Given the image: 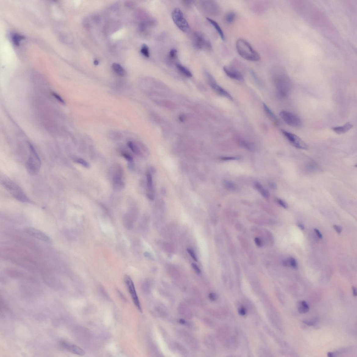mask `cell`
<instances>
[{
    "label": "cell",
    "mask_w": 357,
    "mask_h": 357,
    "mask_svg": "<svg viewBox=\"0 0 357 357\" xmlns=\"http://www.w3.org/2000/svg\"><path fill=\"white\" fill-rule=\"evenodd\" d=\"M208 83L211 87L218 94L228 99L232 100L233 98L231 95L225 89L219 86L210 73L206 72V73Z\"/></svg>",
    "instance_id": "7c38bea8"
},
{
    "label": "cell",
    "mask_w": 357,
    "mask_h": 357,
    "mask_svg": "<svg viewBox=\"0 0 357 357\" xmlns=\"http://www.w3.org/2000/svg\"><path fill=\"white\" fill-rule=\"evenodd\" d=\"M238 312L240 315L243 316L246 315L247 311H246V309L245 307H242L239 309Z\"/></svg>",
    "instance_id": "f35d334b"
},
{
    "label": "cell",
    "mask_w": 357,
    "mask_h": 357,
    "mask_svg": "<svg viewBox=\"0 0 357 357\" xmlns=\"http://www.w3.org/2000/svg\"><path fill=\"white\" fill-rule=\"evenodd\" d=\"M277 202L280 206L286 209L287 208V204L285 201L282 200L281 199H278Z\"/></svg>",
    "instance_id": "ab89813d"
},
{
    "label": "cell",
    "mask_w": 357,
    "mask_h": 357,
    "mask_svg": "<svg viewBox=\"0 0 357 357\" xmlns=\"http://www.w3.org/2000/svg\"><path fill=\"white\" fill-rule=\"evenodd\" d=\"M318 319L317 318H316L314 319L313 320H304L303 321V322L304 323L308 325V326H315V325H316V323H317V322H318Z\"/></svg>",
    "instance_id": "836d02e7"
},
{
    "label": "cell",
    "mask_w": 357,
    "mask_h": 357,
    "mask_svg": "<svg viewBox=\"0 0 357 357\" xmlns=\"http://www.w3.org/2000/svg\"><path fill=\"white\" fill-rule=\"evenodd\" d=\"M137 216L136 212L134 209H132L125 214L123 218V223L126 228L130 230L133 228Z\"/></svg>",
    "instance_id": "5bb4252c"
},
{
    "label": "cell",
    "mask_w": 357,
    "mask_h": 357,
    "mask_svg": "<svg viewBox=\"0 0 357 357\" xmlns=\"http://www.w3.org/2000/svg\"><path fill=\"white\" fill-rule=\"evenodd\" d=\"M177 55V51L176 49H172L169 53V56L172 59L175 58Z\"/></svg>",
    "instance_id": "8d00e7d4"
},
{
    "label": "cell",
    "mask_w": 357,
    "mask_h": 357,
    "mask_svg": "<svg viewBox=\"0 0 357 357\" xmlns=\"http://www.w3.org/2000/svg\"><path fill=\"white\" fill-rule=\"evenodd\" d=\"M276 71L273 76L275 87L280 95L286 97L291 89V81L289 76L281 69L278 68Z\"/></svg>",
    "instance_id": "6da1fadb"
},
{
    "label": "cell",
    "mask_w": 357,
    "mask_h": 357,
    "mask_svg": "<svg viewBox=\"0 0 357 357\" xmlns=\"http://www.w3.org/2000/svg\"><path fill=\"white\" fill-rule=\"evenodd\" d=\"M209 299H210L212 301H215L217 299V296L214 293H210L209 294Z\"/></svg>",
    "instance_id": "7bdbcfd3"
},
{
    "label": "cell",
    "mask_w": 357,
    "mask_h": 357,
    "mask_svg": "<svg viewBox=\"0 0 357 357\" xmlns=\"http://www.w3.org/2000/svg\"><path fill=\"white\" fill-rule=\"evenodd\" d=\"M282 132L290 143L295 147L303 150L308 149L306 144L297 135L284 130H282Z\"/></svg>",
    "instance_id": "30bf717a"
},
{
    "label": "cell",
    "mask_w": 357,
    "mask_h": 357,
    "mask_svg": "<svg viewBox=\"0 0 357 357\" xmlns=\"http://www.w3.org/2000/svg\"><path fill=\"white\" fill-rule=\"evenodd\" d=\"M24 38V36L17 34H14L12 36V41L16 46H18L20 42Z\"/></svg>",
    "instance_id": "1f68e13d"
},
{
    "label": "cell",
    "mask_w": 357,
    "mask_h": 357,
    "mask_svg": "<svg viewBox=\"0 0 357 357\" xmlns=\"http://www.w3.org/2000/svg\"><path fill=\"white\" fill-rule=\"evenodd\" d=\"M308 167L309 170L311 171L315 170H316L318 168L317 165L313 163L310 164L309 165Z\"/></svg>",
    "instance_id": "b9f144b4"
},
{
    "label": "cell",
    "mask_w": 357,
    "mask_h": 357,
    "mask_svg": "<svg viewBox=\"0 0 357 357\" xmlns=\"http://www.w3.org/2000/svg\"><path fill=\"white\" fill-rule=\"evenodd\" d=\"M134 162H128L127 166L128 168L130 171L133 170L134 169Z\"/></svg>",
    "instance_id": "ee69618b"
},
{
    "label": "cell",
    "mask_w": 357,
    "mask_h": 357,
    "mask_svg": "<svg viewBox=\"0 0 357 357\" xmlns=\"http://www.w3.org/2000/svg\"><path fill=\"white\" fill-rule=\"evenodd\" d=\"M352 290H353V296L354 297H356V296H357L356 288L355 287H353L352 288Z\"/></svg>",
    "instance_id": "c3c4849f"
},
{
    "label": "cell",
    "mask_w": 357,
    "mask_h": 357,
    "mask_svg": "<svg viewBox=\"0 0 357 357\" xmlns=\"http://www.w3.org/2000/svg\"><path fill=\"white\" fill-rule=\"evenodd\" d=\"M53 95L54 96V97L56 98V99H57V100L61 102V103H64V100L62 99V98H61L60 96L56 94V93H53Z\"/></svg>",
    "instance_id": "bcb514c9"
},
{
    "label": "cell",
    "mask_w": 357,
    "mask_h": 357,
    "mask_svg": "<svg viewBox=\"0 0 357 357\" xmlns=\"http://www.w3.org/2000/svg\"><path fill=\"white\" fill-rule=\"evenodd\" d=\"M282 118L287 124L290 126L299 127L301 125V121L296 115L289 112L282 111L280 113Z\"/></svg>",
    "instance_id": "9c48e42d"
},
{
    "label": "cell",
    "mask_w": 357,
    "mask_h": 357,
    "mask_svg": "<svg viewBox=\"0 0 357 357\" xmlns=\"http://www.w3.org/2000/svg\"><path fill=\"white\" fill-rule=\"evenodd\" d=\"M179 322H180V323L182 324H185L186 323V322L185 321H184V320L183 319H181L180 320H179Z\"/></svg>",
    "instance_id": "816d5d0a"
},
{
    "label": "cell",
    "mask_w": 357,
    "mask_h": 357,
    "mask_svg": "<svg viewBox=\"0 0 357 357\" xmlns=\"http://www.w3.org/2000/svg\"><path fill=\"white\" fill-rule=\"evenodd\" d=\"M122 156L127 160L128 162H134L133 157L129 154L126 153V152H122Z\"/></svg>",
    "instance_id": "e575fe53"
},
{
    "label": "cell",
    "mask_w": 357,
    "mask_h": 357,
    "mask_svg": "<svg viewBox=\"0 0 357 357\" xmlns=\"http://www.w3.org/2000/svg\"><path fill=\"white\" fill-rule=\"evenodd\" d=\"M353 127L350 122H348L342 126H337L332 128V130L336 133L341 134L345 133L351 129Z\"/></svg>",
    "instance_id": "ac0fdd59"
},
{
    "label": "cell",
    "mask_w": 357,
    "mask_h": 357,
    "mask_svg": "<svg viewBox=\"0 0 357 357\" xmlns=\"http://www.w3.org/2000/svg\"><path fill=\"white\" fill-rule=\"evenodd\" d=\"M26 232L34 238L47 243H52V241L49 236L42 231L35 228L28 227L25 228Z\"/></svg>",
    "instance_id": "4fadbf2b"
},
{
    "label": "cell",
    "mask_w": 357,
    "mask_h": 357,
    "mask_svg": "<svg viewBox=\"0 0 357 357\" xmlns=\"http://www.w3.org/2000/svg\"><path fill=\"white\" fill-rule=\"evenodd\" d=\"M0 177L2 185L14 198L23 202H28L27 196L20 187L4 175L1 174Z\"/></svg>",
    "instance_id": "3957f363"
},
{
    "label": "cell",
    "mask_w": 357,
    "mask_h": 357,
    "mask_svg": "<svg viewBox=\"0 0 357 357\" xmlns=\"http://www.w3.org/2000/svg\"><path fill=\"white\" fill-rule=\"evenodd\" d=\"M263 105L264 111L268 115V116L269 117L270 119H271L274 122L278 123V119L276 116L274 114V113L270 109V108L264 103H263Z\"/></svg>",
    "instance_id": "d4e9b609"
},
{
    "label": "cell",
    "mask_w": 357,
    "mask_h": 357,
    "mask_svg": "<svg viewBox=\"0 0 357 357\" xmlns=\"http://www.w3.org/2000/svg\"><path fill=\"white\" fill-rule=\"evenodd\" d=\"M223 70L226 75L232 79L240 81L243 80V77L242 74L236 68L224 66Z\"/></svg>",
    "instance_id": "9a60e30c"
},
{
    "label": "cell",
    "mask_w": 357,
    "mask_h": 357,
    "mask_svg": "<svg viewBox=\"0 0 357 357\" xmlns=\"http://www.w3.org/2000/svg\"><path fill=\"white\" fill-rule=\"evenodd\" d=\"M205 3L206 9L209 14L217 16L220 13V7L217 2L213 1H207Z\"/></svg>",
    "instance_id": "e0dca14e"
},
{
    "label": "cell",
    "mask_w": 357,
    "mask_h": 357,
    "mask_svg": "<svg viewBox=\"0 0 357 357\" xmlns=\"http://www.w3.org/2000/svg\"><path fill=\"white\" fill-rule=\"evenodd\" d=\"M236 18V14L234 12L231 11L228 12L226 15L225 18V21L226 23L230 24L235 21Z\"/></svg>",
    "instance_id": "f1b7e54d"
},
{
    "label": "cell",
    "mask_w": 357,
    "mask_h": 357,
    "mask_svg": "<svg viewBox=\"0 0 357 357\" xmlns=\"http://www.w3.org/2000/svg\"><path fill=\"white\" fill-rule=\"evenodd\" d=\"M283 265L286 267H290L294 269L298 268L297 263L295 258L290 257L283 262Z\"/></svg>",
    "instance_id": "484cf974"
},
{
    "label": "cell",
    "mask_w": 357,
    "mask_h": 357,
    "mask_svg": "<svg viewBox=\"0 0 357 357\" xmlns=\"http://www.w3.org/2000/svg\"><path fill=\"white\" fill-rule=\"evenodd\" d=\"M231 329L224 327L219 332V336L224 345L228 348H233L237 345V341L234 333L232 334Z\"/></svg>",
    "instance_id": "5b68a950"
},
{
    "label": "cell",
    "mask_w": 357,
    "mask_h": 357,
    "mask_svg": "<svg viewBox=\"0 0 357 357\" xmlns=\"http://www.w3.org/2000/svg\"><path fill=\"white\" fill-rule=\"evenodd\" d=\"M327 356L329 357H333L334 356V353L330 352L327 353Z\"/></svg>",
    "instance_id": "f907efd6"
},
{
    "label": "cell",
    "mask_w": 357,
    "mask_h": 357,
    "mask_svg": "<svg viewBox=\"0 0 357 357\" xmlns=\"http://www.w3.org/2000/svg\"><path fill=\"white\" fill-rule=\"evenodd\" d=\"M255 187L256 188L262 196L265 198H268V196H269V194H268L267 191L263 188L261 184L259 183H256L255 184Z\"/></svg>",
    "instance_id": "83f0119b"
},
{
    "label": "cell",
    "mask_w": 357,
    "mask_h": 357,
    "mask_svg": "<svg viewBox=\"0 0 357 357\" xmlns=\"http://www.w3.org/2000/svg\"><path fill=\"white\" fill-rule=\"evenodd\" d=\"M191 265L192 267L193 268V269L194 270H195V271L196 272V273H197V274H200L201 272V270L200 269H199V268L197 265L195 264V263H193Z\"/></svg>",
    "instance_id": "60d3db41"
},
{
    "label": "cell",
    "mask_w": 357,
    "mask_h": 357,
    "mask_svg": "<svg viewBox=\"0 0 357 357\" xmlns=\"http://www.w3.org/2000/svg\"><path fill=\"white\" fill-rule=\"evenodd\" d=\"M147 188L148 190L147 195L149 199L151 200H153L154 199V189L152 176L151 174L149 173L147 174Z\"/></svg>",
    "instance_id": "d6986e66"
},
{
    "label": "cell",
    "mask_w": 357,
    "mask_h": 357,
    "mask_svg": "<svg viewBox=\"0 0 357 357\" xmlns=\"http://www.w3.org/2000/svg\"><path fill=\"white\" fill-rule=\"evenodd\" d=\"M187 251H188L189 254L190 255L191 257H192V258L195 261H197V258L195 253L194 252V251L190 248H188V250H187Z\"/></svg>",
    "instance_id": "74e56055"
},
{
    "label": "cell",
    "mask_w": 357,
    "mask_h": 357,
    "mask_svg": "<svg viewBox=\"0 0 357 357\" xmlns=\"http://www.w3.org/2000/svg\"><path fill=\"white\" fill-rule=\"evenodd\" d=\"M256 244L259 247H262L264 245V241L261 238H256L255 239Z\"/></svg>",
    "instance_id": "d590c367"
},
{
    "label": "cell",
    "mask_w": 357,
    "mask_h": 357,
    "mask_svg": "<svg viewBox=\"0 0 357 357\" xmlns=\"http://www.w3.org/2000/svg\"><path fill=\"white\" fill-rule=\"evenodd\" d=\"M236 46L238 54L244 59L252 61H257L260 60V57L259 54L245 39H238Z\"/></svg>",
    "instance_id": "7a4b0ae2"
},
{
    "label": "cell",
    "mask_w": 357,
    "mask_h": 357,
    "mask_svg": "<svg viewBox=\"0 0 357 357\" xmlns=\"http://www.w3.org/2000/svg\"><path fill=\"white\" fill-rule=\"evenodd\" d=\"M123 175L124 171L122 167L119 165H116L113 169L112 180L114 188L117 191H121L124 188Z\"/></svg>",
    "instance_id": "52a82bcc"
},
{
    "label": "cell",
    "mask_w": 357,
    "mask_h": 357,
    "mask_svg": "<svg viewBox=\"0 0 357 357\" xmlns=\"http://www.w3.org/2000/svg\"><path fill=\"white\" fill-rule=\"evenodd\" d=\"M60 344L63 348L76 355L82 356L85 354L83 349L75 344H70L64 341H61Z\"/></svg>",
    "instance_id": "2e32d148"
},
{
    "label": "cell",
    "mask_w": 357,
    "mask_h": 357,
    "mask_svg": "<svg viewBox=\"0 0 357 357\" xmlns=\"http://www.w3.org/2000/svg\"><path fill=\"white\" fill-rule=\"evenodd\" d=\"M172 17L174 24L181 31L184 32H187L189 31V26L188 22L180 9L178 8L174 9L172 12Z\"/></svg>",
    "instance_id": "8992f818"
},
{
    "label": "cell",
    "mask_w": 357,
    "mask_h": 357,
    "mask_svg": "<svg viewBox=\"0 0 357 357\" xmlns=\"http://www.w3.org/2000/svg\"><path fill=\"white\" fill-rule=\"evenodd\" d=\"M179 311L181 315L189 319L191 316V312L188 307L184 304H181L179 307Z\"/></svg>",
    "instance_id": "cb8c5ba5"
},
{
    "label": "cell",
    "mask_w": 357,
    "mask_h": 357,
    "mask_svg": "<svg viewBox=\"0 0 357 357\" xmlns=\"http://www.w3.org/2000/svg\"><path fill=\"white\" fill-rule=\"evenodd\" d=\"M298 226L300 228H301V230H304V226L302 224H298Z\"/></svg>",
    "instance_id": "681fc988"
},
{
    "label": "cell",
    "mask_w": 357,
    "mask_h": 357,
    "mask_svg": "<svg viewBox=\"0 0 357 357\" xmlns=\"http://www.w3.org/2000/svg\"><path fill=\"white\" fill-rule=\"evenodd\" d=\"M141 52V53L144 56L148 58L150 56L149 49L148 47L146 44H144L142 47Z\"/></svg>",
    "instance_id": "d6a6232c"
},
{
    "label": "cell",
    "mask_w": 357,
    "mask_h": 357,
    "mask_svg": "<svg viewBox=\"0 0 357 357\" xmlns=\"http://www.w3.org/2000/svg\"><path fill=\"white\" fill-rule=\"evenodd\" d=\"M128 146L135 154L137 155H139L140 154V150L139 147L134 143L132 141H129L128 143Z\"/></svg>",
    "instance_id": "4dcf8cb0"
},
{
    "label": "cell",
    "mask_w": 357,
    "mask_h": 357,
    "mask_svg": "<svg viewBox=\"0 0 357 357\" xmlns=\"http://www.w3.org/2000/svg\"><path fill=\"white\" fill-rule=\"evenodd\" d=\"M194 39V45L196 48L210 50L212 48L210 41L201 33H195Z\"/></svg>",
    "instance_id": "8fae6325"
},
{
    "label": "cell",
    "mask_w": 357,
    "mask_h": 357,
    "mask_svg": "<svg viewBox=\"0 0 357 357\" xmlns=\"http://www.w3.org/2000/svg\"><path fill=\"white\" fill-rule=\"evenodd\" d=\"M113 70L117 74L121 77H124L126 75V72L121 66L117 63L113 64Z\"/></svg>",
    "instance_id": "603a6c76"
},
{
    "label": "cell",
    "mask_w": 357,
    "mask_h": 357,
    "mask_svg": "<svg viewBox=\"0 0 357 357\" xmlns=\"http://www.w3.org/2000/svg\"><path fill=\"white\" fill-rule=\"evenodd\" d=\"M184 333L183 336L184 341L186 342V343L188 344L189 346H191L193 347V348L194 349L196 347V343L195 339L190 335V334L185 333V332H184Z\"/></svg>",
    "instance_id": "7402d4cb"
},
{
    "label": "cell",
    "mask_w": 357,
    "mask_h": 357,
    "mask_svg": "<svg viewBox=\"0 0 357 357\" xmlns=\"http://www.w3.org/2000/svg\"><path fill=\"white\" fill-rule=\"evenodd\" d=\"M333 228L337 233L340 234L341 233L342 230V228L341 226L338 225H334L333 226Z\"/></svg>",
    "instance_id": "f6af8a7d"
},
{
    "label": "cell",
    "mask_w": 357,
    "mask_h": 357,
    "mask_svg": "<svg viewBox=\"0 0 357 357\" xmlns=\"http://www.w3.org/2000/svg\"><path fill=\"white\" fill-rule=\"evenodd\" d=\"M72 159L74 161L81 165L86 168H88L90 167L89 164L85 159L76 157H72Z\"/></svg>",
    "instance_id": "f546056e"
},
{
    "label": "cell",
    "mask_w": 357,
    "mask_h": 357,
    "mask_svg": "<svg viewBox=\"0 0 357 357\" xmlns=\"http://www.w3.org/2000/svg\"><path fill=\"white\" fill-rule=\"evenodd\" d=\"M176 66L177 69L186 77H192V75L190 71L183 65L177 63Z\"/></svg>",
    "instance_id": "4316f807"
},
{
    "label": "cell",
    "mask_w": 357,
    "mask_h": 357,
    "mask_svg": "<svg viewBox=\"0 0 357 357\" xmlns=\"http://www.w3.org/2000/svg\"><path fill=\"white\" fill-rule=\"evenodd\" d=\"M206 20L211 24L212 26L214 28L216 29V30L217 31L221 38L223 40H225L224 34L222 29L221 28L220 26L219 25V24L216 21L213 20V19L210 18H207Z\"/></svg>",
    "instance_id": "ffe728a7"
},
{
    "label": "cell",
    "mask_w": 357,
    "mask_h": 357,
    "mask_svg": "<svg viewBox=\"0 0 357 357\" xmlns=\"http://www.w3.org/2000/svg\"><path fill=\"white\" fill-rule=\"evenodd\" d=\"M94 63L95 64V65H98V61H97V60H95L94 62Z\"/></svg>",
    "instance_id": "f5cc1de1"
},
{
    "label": "cell",
    "mask_w": 357,
    "mask_h": 357,
    "mask_svg": "<svg viewBox=\"0 0 357 357\" xmlns=\"http://www.w3.org/2000/svg\"><path fill=\"white\" fill-rule=\"evenodd\" d=\"M29 146L30 155L26 163V168L28 173L31 175H35L40 171L41 161L40 157L32 145L29 144Z\"/></svg>",
    "instance_id": "277c9868"
},
{
    "label": "cell",
    "mask_w": 357,
    "mask_h": 357,
    "mask_svg": "<svg viewBox=\"0 0 357 357\" xmlns=\"http://www.w3.org/2000/svg\"><path fill=\"white\" fill-rule=\"evenodd\" d=\"M298 311L301 314H304L307 313L309 311V307L306 301H299L297 304Z\"/></svg>",
    "instance_id": "44dd1931"
},
{
    "label": "cell",
    "mask_w": 357,
    "mask_h": 357,
    "mask_svg": "<svg viewBox=\"0 0 357 357\" xmlns=\"http://www.w3.org/2000/svg\"><path fill=\"white\" fill-rule=\"evenodd\" d=\"M314 231H315V232H316V234L318 237L320 239L322 238V235L319 230H318L317 229L315 228V229Z\"/></svg>",
    "instance_id": "7dc6e473"
},
{
    "label": "cell",
    "mask_w": 357,
    "mask_h": 357,
    "mask_svg": "<svg viewBox=\"0 0 357 357\" xmlns=\"http://www.w3.org/2000/svg\"><path fill=\"white\" fill-rule=\"evenodd\" d=\"M124 281L129 293L131 295L134 304L137 308L140 311L142 312V310L141 304H140L139 298L138 297L133 282L131 278L127 275H126L125 277Z\"/></svg>",
    "instance_id": "ba28073f"
}]
</instances>
